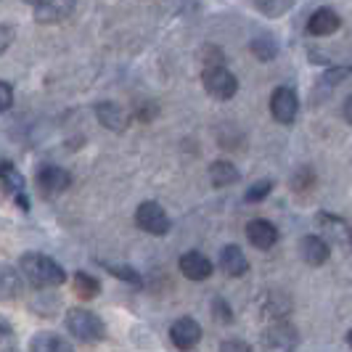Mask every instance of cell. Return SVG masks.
Returning a JSON list of instances; mask_svg holds the SVG:
<instances>
[{"label":"cell","mask_w":352,"mask_h":352,"mask_svg":"<svg viewBox=\"0 0 352 352\" xmlns=\"http://www.w3.org/2000/svg\"><path fill=\"white\" fill-rule=\"evenodd\" d=\"M77 0H40L35 6V21L37 24H58L72 16Z\"/></svg>","instance_id":"8"},{"label":"cell","mask_w":352,"mask_h":352,"mask_svg":"<svg viewBox=\"0 0 352 352\" xmlns=\"http://www.w3.org/2000/svg\"><path fill=\"white\" fill-rule=\"evenodd\" d=\"M214 313H217V318H220L223 323H230V320H233V313L226 307V302L223 300H214Z\"/></svg>","instance_id":"28"},{"label":"cell","mask_w":352,"mask_h":352,"mask_svg":"<svg viewBox=\"0 0 352 352\" xmlns=\"http://www.w3.org/2000/svg\"><path fill=\"white\" fill-rule=\"evenodd\" d=\"M24 3H30V6H37V3H40V0H24Z\"/></svg>","instance_id":"32"},{"label":"cell","mask_w":352,"mask_h":352,"mask_svg":"<svg viewBox=\"0 0 352 352\" xmlns=\"http://www.w3.org/2000/svg\"><path fill=\"white\" fill-rule=\"evenodd\" d=\"M8 336H11V323H8L6 318L0 316V344H3V342H6Z\"/></svg>","instance_id":"29"},{"label":"cell","mask_w":352,"mask_h":352,"mask_svg":"<svg viewBox=\"0 0 352 352\" xmlns=\"http://www.w3.org/2000/svg\"><path fill=\"white\" fill-rule=\"evenodd\" d=\"M347 241H350V247H352V228L347 230Z\"/></svg>","instance_id":"31"},{"label":"cell","mask_w":352,"mask_h":352,"mask_svg":"<svg viewBox=\"0 0 352 352\" xmlns=\"http://www.w3.org/2000/svg\"><path fill=\"white\" fill-rule=\"evenodd\" d=\"M249 48H252V53H254L260 61H270V58H276V53H278V45H276L273 37H257V40L249 43Z\"/></svg>","instance_id":"22"},{"label":"cell","mask_w":352,"mask_h":352,"mask_svg":"<svg viewBox=\"0 0 352 352\" xmlns=\"http://www.w3.org/2000/svg\"><path fill=\"white\" fill-rule=\"evenodd\" d=\"M19 270L37 289H56V286L67 281V270L53 257L40 254V252H24L19 257Z\"/></svg>","instance_id":"1"},{"label":"cell","mask_w":352,"mask_h":352,"mask_svg":"<svg viewBox=\"0 0 352 352\" xmlns=\"http://www.w3.org/2000/svg\"><path fill=\"white\" fill-rule=\"evenodd\" d=\"M239 177H241L239 167L230 164L228 159H217V162L210 164V180H212V186H217V188H226V186L239 183Z\"/></svg>","instance_id":"19"},{"label":"cell","mask_w":352,"mask_h":352,"mask_svg":"<svg viewBox=\"0 0 352 352\" xmlns=\"http://www.w3.org/2000/svg\"><path fill=\"white\" fill-rule=\"evenodd\" d=\"M0 180H3V186H6L11 194L16 196V201L21 204V210H30L27 194H24V177H21V173H19L14 164L0 162Z\"/></svg>","instance_id":"18"},{"label":"cell","mask_w":352,"mask_h":352,"mask_svg":"<svg viewBox=\"0 0 352 352\" xmlns=\"http://www.w3.org/2000/svg\"><path fill=\"white\" fill-rule=\"evenodd\" d=\"M30 352H74V347H72L61 334L37 331V334L30 339Z\"/></svg>","instance_id":"17"},{"label":"cell","mask_w":352,"mask_h":352,"mask_svg":"<svg viewBox=\"0 0 352 352\" xmlns=\"http://www.w3.org/2000/svg\"><path fill=\"white\" fill-rule=\"evenodd\" d=\"M96 117H98V122L109 127L111 133H122L127 130V124H130V117H127V111H124L120 104H114V101H104V104L96 106Z\"/></svg>","instance_id":"12"},{"label":"cell","mask_w":352,"mask_h":352,"mask_svg":"<svg viewBox=\"0 0 352 352\" xmlns=\"http://www.w3.org/2000/svg\"><path fill=\"white\" fill-rule=\"evenodd\" d=\"M14 43V30L11 27H6V24H0V56L8 51V45Z\"/></svg>","instance_id":"27"},{"label":"cell","mask_w":352,"mask_h":352,"mask_svg":"<svg viewBox=\"0 0 352 352\" xmlns=\"http://www.w3.org/2000/svg\"><path fill=\"white\" fill-rule=\"evenodd\" d=\"M220 352H252L244 339H226L223 344H220Z\"/></svg>","instance_id":"26"},{"label":"cell","mask_w":352,"mask_h":352,"mask_svg":"<svg viewBox=\"0 0 352 352\" xmlns=\"http://www.w3.org/2000/svg\"><path fill=\"white\" fill-rule=\"evenodd\" d=\"M347 344H350V347H352V331H350V334H347Z\"/></svg>","instance_id":"33"},{"label":"cell","mask_w":352,"mask_h":352,"mask_svg":"<svg viewBox=\"0 0 352 352\" xmlns=\"http://www.w3.org/2000/svg\"><path fill=\"white\" fill-rule=\"evenodd\" d=\"M21 276L14 265L8 263H0V302H11L21 297Z\"/></svg>","instance_id":"16"},{"label":"cell","mask_w":352,"mask_h":352,"mask_svg":"<svg viewBox=\"0 0 352 352\" xmlns=\"http://www.w3.org/2000/svg\"><path fill=\"white\" fill-rule=\"evenodd\" d=\"M11 106H14V88L6 80H0V111H8Z\"/></svg>","instance_id":"25"},{"label":"cell","mask_w":352,"mask_h":352,"mask_svg":"<svg viewBox=\"0 0 352 352\" xmlns=\"http://www.w3.org/2000/svg\"><path fill=\"white\" fill-rule=\"evenodd\" d=\"M300 257L307 265H313V267H320V265L329 263V257H331V249H329V244H326L320 236H305V239L300 241Z\"/></svg>","instance_id":"13"},{"label":"cell","mask_w":352,"mask_h":352,"mask_svg":"<svg viewBox=\"0 0 352 352\" xmlns=\"http://www.w3.org/2000/svg\"><path fill=\"white\" fill-rule=\"evenodd\" d=\"M201 82H204V90L210 93L212 98H217V101H230V98L239 93V80H236V74L230 69H226L223 64H217V67H204Z\"/></svg>","instance_id":"3"},{"label":"cell","mask_w":352,"mask_h":352,"mask_svg":"<svg viewBox=\"0 0 352 352\" xmlns=\"http://www.w3.org/2000/svg\"><path fill=\"white\" fill-rule=\"evenodd\" d=\"M342 117H344V122L352 124V96L344 101V106H342Z\"/></svg>","instance_id":"30"},{"label":"cell","mask_w":352,"mask_h":352,"mask_svg":"<svg viewBox=\"0 0 352 352\" xmlns=\"http://www.w3.org/2000/svg\"><path fill=\"white\" fill-rule=\"evenodd\" d=\"M64 323H67V331L82 344H98L106 339L104 320L88 307H72L64 318Z\"/></svg>","instance_id":"2"},{"label":"cell","mask_w":352,"mask_h":352,"mask_svg":"<svg viewBox=\"0 0 352 352\" xmlns=\"http://www.w3.org/2000/svg\"><path fill=\"white\" fill-rule=\"evenodd\" d=\"M247 241L254 249H273L278 244V228L267 220H252L247 223Z\"/></svg>","instance_id":"11"},{"label":"cell","mask_w":352,"mask_h":352,"mask_svg":"<svg viewBox=\"0 0 352 352\" xmlns=\"http://www.w3.org/2000/svg\"><path fill=\"white\" fill-rule=\"evenodd\" d=\"M135 226L141 230H146V233H151V236H164V233H170V228H173L170 214L157 201H143V204H138V210H135Z\"/></svg>","instance_id":"4"},{"label":"cell","mask_w":352,"mask_h":352,"mask_svg":"<svg viewBox=\"0 0 352 352\" xmlns=\"http://www.w3.org/2000/svg\"><path fill=\"white\" fill-rule=\"evenodd\" d=\"M6 352H14V350H6Z\"/></svg>","instance_id":"34"},{"label":"cell","mask_w":352,"mask_h":352,"mask_svg":"<svg viewBox=\"0 0 352 352\" xmlns=\"http://www.w3.org/2000/svg\"><path fill=\"white\" fill-rule=\"evenodd\" d=\"M170 342L175 344L177 350L188 352L194 350L196 344L201 342V326L196 323L194 318H177L175 323L170 326Z\"/></svg>","instance_id":"7"},{"label":"cell","mask_w":352,"mask_h":352,"mask_svg":"<svg viewBox=\"0 0 352 352\" xmlns=\"http://www.w3.org/2000/svg\"><path fill=\"white\" fill-rule=\"evenodd\" d=\"M214 270V265L210 263L207 254L201 252H186L180 254V273L188 278V281H207Z\"/></svg>","instance_id":"9"},{"label":"cell","mask_w":352,"mask_h":352,"mask_svg":"<svg viewBox=\"0 0 352 352\" xmlns=\"http://www.w3.org/2000/svg\"><path fill=\"white\" fill-rule=\"evenodd\" d=\"M270 114L273 120L281 124H292L300 114V98H297V90L281 85V88L273 90L270 96Z\"/></svg>","instance_id":"5"},{"label":"cell","mask_w":352,"mask_h":352,"mask_svg":"<svg viewBox=\"0 0 352 352\" xmlns=\"http://www.w3.org/2000/svg\"><path fill=\"white\" fill-rule=\"evenodd\" d=\"M72 289H74V294H77L80 300L88 302V300H96V297L101 294V281H98V278H93L90 273L77 270V273L72 276Z\"/></svg>","instance_id":"20"},{"label":"cell","mask_w":352,"mask_h":352,"mask_svg":"<svg viewBox=\"0 0 352 352\" xmlns=\"http://www.w3.org/2000/svg\"><path fill=\"white\" fill-rule=\"evenodd\" d=\"M273 191V180H257V183H252L247 191V201H263L265 196Z\"/></svg>","instance_id":"24"},{"label":"cell","mask_w":352,"mask_h":352,"mask_svg":"<svg viewBox=\"0 0 352 352\" xmlns=\"http://www.w3.org/2000/svg\"><path fill=\"white\" fill-rule=\"evenodd\" d=\"M104 270H109L114 278H120L124 283H133V286H141V273L135 270V267H130V265H120V263H98Z\"/></svg>","instance_id":"21"},{"label":"cell","mask_w":352,"mask_h":352,"mask_svg":"<svg viewBox=\"0 0 352 352\" xmlns=\"http://www.w3.org/2000/svg\"><path fill=\"white\" fill-rule=\"evenodd\" d=\"M220 267H223L226 276L239 278V276H247L249 273V260L247 254L241 252V247L228 244V247H223V252H220Z\"/></svg>","instance_id":"15"},{"label":"cell","mask_w":352,"mask_h":352,"mask_svg":"<svg viewBox=\"0 0 352 352\" xmlns=\"http://www.w3.org/2000/svg\"><path fill=\"white\" fill-rule=\"evenodd\" d=\"M72 186V175L64 167H56V164H45L37 170V191L43 196H58L64 194Z\"/></svg>","instance_id":"6"},{"label":"cell","mask_w":352,"mask_h":352,"mask_svg":"<svg viewBox=\"0 0 352 352\" xmlns=\"http://www.w3.org/2000/svg\"><path fill=\"white\" fill-rule=\"evenodd\" d=\"M265 344H267L270 352H292V347L297 344V331H294V326L286 323V320H276V323L267 329V334H265Z\"/></svg>","instance_id":"10"},{"label":"cell","mask_w":352,"mask_h":352,"mask_svg":"<svg viewBox=\"0 0 352 352\" xmlns=\"http://www.w3.org/2000/svg\"><path fill=\"white\" fill-rule=\"evenodd\" d=\"M339 27H342V19H339V14L331 11V8H318L316 14L307 19V32L316 37L334 35Z\"/></svg>","instance_id":"14"},{"label":"cell","mask_w":352,"mask_h":352,"mask_svg":"<svg viewBox=\"0 0 352 352\" xmlns=\"http://www.w3.org/2000/svg\"><path fill=\"white\" fill-rule=\"evenodd\" d=\"M316 186V175H313V170L310 167H302L300 173L294 175V180H292V188L294 191H300V194H305L307 188H313Z\"/></svg>","instance_id":"23"}]
</instances>
